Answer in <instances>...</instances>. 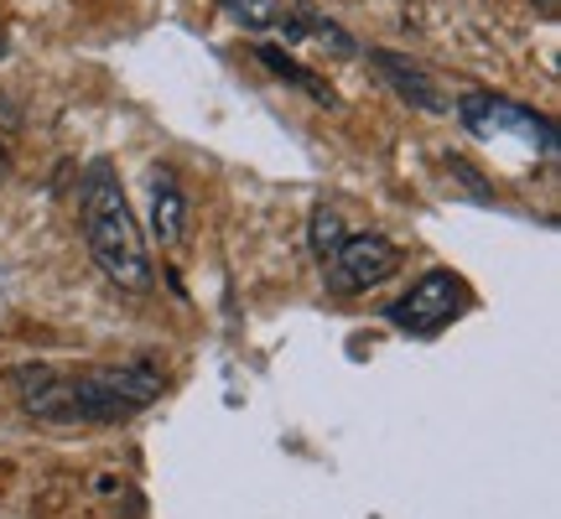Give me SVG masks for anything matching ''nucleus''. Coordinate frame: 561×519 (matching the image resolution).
<instances>
[{
    "label": "nucleus",
    "mask_w": 561,
    "mask_h": 519,
    "mask_svg": "<svg viewBox=\"0 0 561 519\" xmlns=\"http://www.w3.org/2000/svg\"><path fill=\"white\" fill-rule=\"evenodd\" d=\"M79 219H83V240L89 255L104 276L115 280L121 291H151V260H146V240H140V223L125 203V187L115 177L110 161H94L89 177L79 187Z\"/></svg>",
    "instance_id": "1"
},
{
    "label": "nucleus",
    "mask_w": 561,
    "mask_h": 519,
    "mask_svg": "<svg viewBox=\"0 0 561 519\" xmlns=\"http://www.w3.org/2000/svg\"><path fill=\"white\" fill-rule=\"evenodd\" d=\"M161 395V374L121 364V369H94V374H68V426H115L146 411Z\"/></svg>",
    "instance_id": "2"
},
{
    "label": "nucleus",
    "mask_w": 561,
    "mask_h": 519,
    "mask_svg": "<svg viewBox=\"0 0 561 519\" xmlns=\"http://www.w3.org/2000/svg\"><path fill=\"white\" fill-rule=\"evenodd\" d=\"M462 301H468L462 280L447 276V270H432V276H421L401 301H390L385 318L396 322L401 333H411V338H432V333H442L447 322L458 318Z\"/></svg>",
    "instance_id": "3"
},
{
    "label": "nucleus",
    "mask_w": 561,
    "mask_h": 519,
    "mask_svg": "<svg viewBox=\"0 0 561 519\" xmlns=\"http://www.w3.org/2000/svg\"><path fill=\"white\" fill-rule=\"evenodd\" d=\"M322 265H328V291L359 297V291H375L380 280L396 276L401 250L390 240H380V234H354V240H343Z\"/></svg>",
    "instance_id": "4"
},
{
    "label": "nucleus",
    "mask_w": 561,
    "mask_h": 519,
    "mask_svg": "<svg viewBox=\"0 0 561 519\" xmlns=\"http://www.w3.org/2000/svg\"><path fill=\"white\" fill-rule=\"evenodd\" d=\"M11 380H16V395L26 416L68 426V374H53L47 364H21Z\"/></svg>",
    "instance_id": "5"
},
{
    "label": "nucleus",
    "mask_w": 561,
    "mask_h": 519,
    "mask_svg": "<svg viewBox=\"0 0 561 519\" xmlns=\"http://www.w3.org/2000/svg\"><path fill=\"white\" fill-rule=\"evenodd\" d=\"M375 58V68H380V79L401 94L405 104H416V109H426V115H447V100L437 94V83L421 73L416 62H405L401 53H369Z\"/></svg>",
    "instance_id": "6"
},
{
    "label": "nucleus",
    "mask_w": 561,
    "mask_h": 519,
    "mask_svg": "<svg viewBox=\"0 0 561 519\" xmlns=\"http://www.w3.org/2000/svg\"><path fill=\"white\" fill-rule=\"evenodd\" d=\"M182 234H187L182 187L167 166H157V172H151V240H157L161 250H172V244H182Z\"/></svg>",
    "instance_id": "7"
},
{
    "label": "nucleus",
    "mask_w": 561,
    "mask_h": 519,
    "mask_svg": "<svg viewBox=\"0 0 561 519\" xmlns=\"http://www.w3.org/2000/svg\"><path fill=\"white\" fill-rule=\"evenodd\" d=\"M255 58H261L265 68L276 73V79L297 83L301 94H312V100H318V104H339V100H333V89H328V83H322L318 73H307V68H301V62H291V58H286V53H280V47H255Z\"/></svg>",
    "instance_id": "8"
},
{
    "label": "nucleus",
    "mask_w": 561,
    "mask_h": 519,
    "mask_svg": "<svg viewBox=\"0 0 561 519\" xmlns=\"http://www.w3.org/2000/svg\"><path fill=\"white\" fill-rule=\"evenodd\" d=\"M343 240H348V234H343V219L333 214V208H318V214H312V229H307V244H312V255L328 260Z\"/></svg>",
    "instance_id": "9"
},
{
    "label": "nucleus",
    "mask_w": 561,
    "mask_h": 519,
    "mask_svg": "<svg viewBox=\"0 0 561 519\" xmlns=\"http://www.w3.org/2000/svg\"><path fill=\"white\" fill-rule=\"evenodd\" d=\"M234 16L244 21V26H276L280 21V5L276 0H224Z\"/></svg>",
    "instance_id": "10"
},
{
    "label": "nucleus",
    "mask_w": 561,
    "mask_h": 519,
    "mask_svg": "<svg viewBox=\"0 0 561 519\" xmlns=\"http://www.w3.org/2000/svg\"><path fill=\"white\" fill-rule=\"evenodd\" d=\"M447 166L458 172V177H462V187H468L473 198H489V187H483V182H479V172H473V166H468V161H462V157H453V161H447Z\"/></svg>",
    "instance_id": "11"
},
{
    "label": "nucleus",
    "mask_w": 561,
    "mask_h": 519,
    "mask_svg": "<svg viewBox=\"0 0 561 519\" xmlns=\"http://www.w3.org/2000/svg\"><path fill=\"white\" fill-rule=\"evenodd\" d=\"M536 11H541L546 21H557V11H561V0H536Z\"/></svg>",
    "instance_id": "12"
},
{
    "label": "nucleus",
    "mask_w": 561,
    "mask_h": 519,
    "mask_svg": "<svg viewBox=\"0 0 561 519\" xmlns=\"http://www.w3.org/2000/svg\"><path fill=\"white\" fill-rule=\"evenodd\" d=\"M5 166H11V161H5V146H0V177H5Z\"/></svg>",
    "instance_id": "13"
},
{
    "label": "nucleus",
    "mask_w": 561,
    "mask_h": 519,
    "mask_svg": "<svg viewBox=\"0 0 561 519\" xmlns=\"http://www.w3.org/2000/svg\"><path fill=\"white\" fill-rule=\"evenodd\" d=\"M0 58H5V37H0Z\"/></svg>",
    "instance_id": "14"
}]
</instances>
